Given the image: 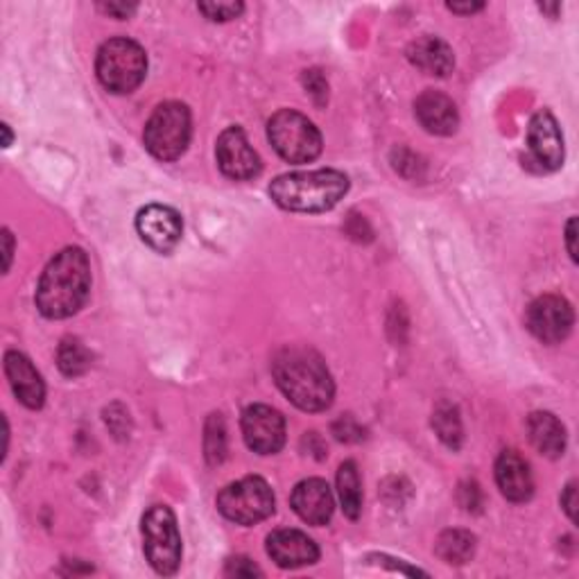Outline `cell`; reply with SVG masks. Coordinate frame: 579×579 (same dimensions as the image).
Returning <instances> with one entry per match:
<instances>
[{
    "label": "cell",
    "mask_w": 579,
    "mask_h": 579,
    "mask_svg": "<svg viewBox=\"0 0 579 579\" xmlns=\"http://www.w3.org/2000/svg\"><path fill=\"white\" fill-rule=\"evenodd\" d=\"M408 60L421 73L434 77H446L455 69V55L451 51V45L432 34H425L410 43Z\"/></svg>",
    "instance_id": "19"
},
{
    "label": "cell",
    "mask_w": 579,
    "mask_h": 579,
    "mask_svg": "<svg viewBox=\"0 0 579 579\" xmlns=\"http://www.w3.org/2000/svg\"><path fill=\"white\" fill-rule=\"evenodd\" d=\"M449 10L455 14H473L485 10V3H449Z\"/></svg>",
    "instance_id": "34"
},
{
    "label": "cell",
    "mask_w": 579,
    "mask_h": 579,
    "mask_svg": "<svg viewBox=\"0 0 579 579\" xmlns=\"http://www.w3.org/2000/svg\"><path fill=\"white\" fill-rule=\"evenodd\" d=\"M304 86L308 88V93L315 98V103L322 107L328 101V84L322 77L319 71H306L304 73Z\"/></svg>",
    "instance_id": "27"
},
{
    "label": "cell",
    "mask_w": 579,
    "mask_h": 579,
    "mask_svg": "<svg viewBox=\"0 0 579 579\" xmlns=\"http://www.w3.org/2000/svg\"><path fill=\"white\" fill-rule=\"evenodd\" d=\"M136 231L145 245L159 254H168L179 245L183 224L175 209L164 204H150L138 211Z\"/></svg>",
    "instance_id": "13"
},
{
    "label": "cell",
    "mask_w": 579,
    "mask_h": 579,
    "mask_svg": "<svg viewBox=\"0 0 579 579\" xmlns=\"http://www.w3.org/2000/svg\"><path fill=\"white\" fill-rule=\"evenodd\" d=\"M243 438L259 455H274L285 444V419L278 410L256 403L243 412Z\"/></svg>",
    "instance_id": "12"
},
{
    "label": "cell",
    "mask_w": 579,
    "mask_h": 579,
    "mask_svg": "<svg viewBox=\"0 0 579 579\" xmlns=\"http://www.w3.org/2000/svg\"><path fill=\"white\" fill-rule=\"evenodd\" d=\"M575 238H577V218H570V220H568V227H566V248H568V254H570L572 261H577Z\"/></svg>",
    "instance_id": "32"
},
{
    "label": "cell",
    "mask_w": 579,
    "mask_h": 579,
    "mask_svg": "<svg viewBox=\"0 0 579 579\" xmlns=\"http://www.w3.org/2000/svg\"><path fill=\"white\" fill-rule=\"evenodd\" d=\"M349 192V179L340 170L287 172L270 183L276 207L293 213H326Z\"/></svg>",
    "instance_id": "3"
},
{
    "label": "cell",
    "mask_w": 579,
    "mask_h": 579,
    "mask_svg": "<svg viewBox=\"0 0 579 579\" xmlns=\"http://www.w3.org/2000/svg\"><path fill=\"white\" fill-rule=\"evenodd\" d=\"M192 136L190 112L181 103H164L145 125V148L159 161H177Z\"/></svg>",
    "instance_id": "6"
},
{
    "label": "cell",
    "mask_w": 579,
    "mask_h": 579,
    "mask_svg": "<svg viewBox=\"0 0 579 579\" xmlns=\"http://www.w3.org/2000/svg\"><path fill=\"white\" fill-rule=\"evenodd\" d=\"M267 555L278 568H304L317 564L319 548L302 529H276L267 537Z\"/></svg>",
    "instance_id": "14"
},
{
    "label": "cell",
    "mask_w": 579,
    "mask_h": 579,
    "mask_svg": "<svg viewBox=\"0 0 579 579\" xmlns=\"http://www.w3.org/2000/svg\"><path fill=\"white\" fill-rule=\"evenodd\" d=\"M229 577H254V575H263L261 568L250 561L248 557H233L227 561V570H224Z\"/></svg>",
    "instance_id": "28"
},
{
    "label": "cell",
    "mask_w": 579,
    "mask_h": 579,
    "mask_svg": "<svg viewBox=\"0 0 579 579\" xmlns=\"http://www.w3.org/2000/svg\"><path fill=\"white\" fill-rule=\"evenodd\" d=\"M432 428L438 432V438L451 449L457 451L464 440V430H462V419L460 410L451 403H440L432 412Z\"/></svg>",
    "instance_id": "23"
},
{
    "label": "cell",
    "mask_w": 579,
    "mask_h": 579,
    "mask_svg": "<svg viewBox=\"0 0 579 579\" xmlns=\"http://www.w3.org/2000/svg\"><path fill=\"white\" fill-rule=\"evenodd\" d=\"M0 129H3V134H6L3 148H10V145H12V131H10V125H0Z\"/></svg>",
    "instance_id": "35"
},
{
    "label": "cell",
    "mask_w": 579,
    "mask_h": 579,
    "mask_svg": "<svg viewBox=\"0 0 579 579\" xmlns=\"http://www.w3.org/2000/svg\"><path fill=\"white\" fill-rule=\"evenodd\" d=\"M6 373H8V380L12 385L17 399L25 408L39 410L43 406L45 385L28 356L19 351H8L6 354Z\"/></svg>",
    "instance_id": "18"
},
{
    "label": "cell",
    "mask_w": 579,
    "mask_h": 579,
    "mask_svg": "<svg viewBox=\"0 0 579 579\" xmlns=\"http://www.w3.org/2000/svg\"><path fill=\"white\" fill-rule=\"evenodd\" d=\"M198 10L211 21H231L243 14V3H200Z\"/></svg>",
    "instance_id": "26"
},
{
    "label": "cell",
    "mask_w": 579,
    "mask_h": 579,
    "mask_svg": "<svg viewBox=\"0 0 579 579\" xmlns=\"http://www.w3.org/2000/svg\"><path fill=\"white\" fill-rule=\"evenodd\" d=\"M278 390L304 412H324L335 397V382L324 358L308 347H285L272 362Z\"/></svg>",
    "instance_id": "1"
},
{
    "label": "cell",
    "mask_w": 579,
    "mask_h": 579,
    "mask_svg": "<svg viewBox=\"0 0 579 579\" xmlns=\"http://www.w3.org/2000/svg\"><path fill=\"white\" fill-rule=\"evenodd\" d=\"M337 496H340L343 509L351 520H358L362 514V485L358 464L354 460L345 462L337 471Z\"/></svg>",
    "instance_id": "21"
},
{
    "label": "cell",
    "mask_w": 579,
    "mask_h": 579,
    "mask_svg": "<svg viewBox=\"0 0 579 579\" xmlns=\"http://www.w3.org/2000/svg\"><path fill=\"white\" fill-rule=\"evenodd\" d=\"M564 136L559 123L550 112H539L527 127V168H537V172H555L564 166Z\"/></svg>",
    "instance_id": "9"
},
{
    "label": "cell",
    "mask_w": 579,
    "mask_h": 579,
    "mask_svg": "<svg viewBox=\"0 0 579 579\" xmlns=\"http://www.w3.org/2000/svg\"><path fill=\"white\" fill-rule=\"evenodd\" d=\"M57 362L64 376L77 378L91 367V354L77 337H64L57 351Z\"/></svg>",
    "instance_id": "24"
},
{
    "label": "cell",
    "mask_w": 579,
    "mask_h": 579,
    "mask_svg": "<svg viewBox=\"0 0 579 579\" xmlns=\"http://www.w3.org/2000/svg\"><path fill=\"white\" fill-rule=\"evenodd\" d=\"M414 114L421 127L434 136H451L460 127L455 103L440 91H423L414 103Z\"/></svg>",
    "instance_id": "16"
},
{
    "label": "cell",
    "mask_w": 579,
    "mask_h": 579,
    "mask_svg": "<svg viewBox=\"0 0 579 579\" xmlns=\"http://www.w3.org/2000/svg\"><path fill=\"white\" fill-rule=\"evenodd\" d=\"M215 157L222 175L235 181L254 179L263 168L259 152L252 148L245 131L240 127H229L220 134L215 145Z\"/></svg>",
    "instance_id": "11"
},
{
    "label": "cell",
    "mask_w": 579,
    "mask_h": 579,
    "mask_svg": "<svg viewBox=\"0 0 579 579\" xmlns=\"http://www.w3.org/2000/svg\"><path fill=\"white\" fill-rule=\"evenodd\" d=\"M496 482L501 494L512 503H527L535 494L533 471L516 451H503L496 460Z\"/></svg>",
    "instance_id": "17"
},
{
    "label": "cell",
    "mask_w": 579,
    "mask_h": 579,
    "mask_svg": "<svg viewBox=\"0 0 579 579\" xmlns=\"http://www.w3.org/2000/svg\"><path fill=\"white\" fill-rule=\"evenodd\" d=\"M3 254H6V272L10 270V265H12V254H14V238H12V233H10V229H6L3 231Z\"/></svg>",
    "instance_id": "33"
},
{
    "label": "cell",
    "mask_w": 579,
    "mask_h": 579,
    "mask_svg": "<svg viewBox=\"0 0 579 579\" xmlns=\"http://www.w3.org/2000/svg\"><path fill=\"white\" fill-rule=\"evenodd\" d=\"M143 550L159 575H175L181 564V535L170 507L155 505L143 516Z\"/></svg>",
    "instance_id": "7"
},
{
    "label": "cell",
    "mask_w": 579,
    "mask_h": 579,
    "mask_svg": "<svg viewBox=\"0 0 579 579\" xmlns=\"http://www.w3.org/2000/svg\"><path fill=\"white\" fill-rule=\"evenodd\" d=\"M95 73H98V80L107 91L127 95L143 84L145 73H148V57L136 41L112 39L103 43L98 51Z\"/></svg>",
    "instance_id": "4"
},
{
    "label": "cell",
    "mask_w": 579,
    "mask_h": 579,
    "mask_svg": "<svg viewBox=\"0 0 579 579\" xmlns=\"http://www.w3.org/2000/svg\"><path fill=\"white\" fill-rule=\"evenodd\" d=\"M218 509L235 525H256L274 514V494L263 477L248 475L220 492Z\"/></svg>",
    "instance_id": "8"
},
{
    "label": "cell",
    "mask_w": 579,
    "mask_h": 579,
    "mask_svg": "<svg viewBox=\"0 0 579 579\" xmlns=\"http://www.w3.org/2000/svg\"><path fill=\"white\" fill-rule=\"evenodd\" d=\"M539 8H541V12H548L552 17H557V12L561 10V6H539Z\"/></svg>",
    "instance_id": "36"
},
{
    "label": "cell",
    "mask_w": 579,
    "mask_h": 579,
    "mask_svg": "<svg viewBox=\"0 0 579 579\" xmlns=\"http://www.w3.org/2000/svg\"><path fill=\"white\" fill-rule=\"evenodd\" d=\"M577 485H575V482H570V485L566 487V492H564V496H561V507L566 509V514H568V518L575 523L577 520V489H575Z\"/></svg>",
    "instance_id": "31"
},
{
    "label": "cell",
    "mask_w": 579,
    "mask_h": 579,
    "mask_svg": "<svg viewBox=\"0 0 579 579\" xmlns=\"http://www.w3.org/2000/svg\"><path fill=\"white\" fill-rule=\"evenodd\" d=\"M204 451L211 466H218L227 457V425L222 414H211L207 421V434H204Z\"/></svg>",
    "instance_id": "25"
},
{
    "label": "cell",
    "mask_w": 579,
    "mask_h": 579,
    "mask_svg": "<svg viewBox=\"0 0 579 579\" xmlns=\"http://www.w3.org/2000/svg\"><path fill=\"white\" fill-rule=\"evenodd\" d=\"M527 434L533 446L550 457L557 460L566 451V428L552 412H533L527 417Z\"/></svg>",
    "instance_id": "20"
},
{
    "label": "cell",
    "mask_w": 579,
    "mask_h": 579,
    "mask_svg": "<svg viewBox=\"0 0 579 579\" xmlns=\"http://www.w3.org/2000/svg\"><path fill=\"white\" fill-rule=\"evenodd\" d=\"M105 14H109V17H116V19H129L136 10H138V6H134V3H101L98 6Z\"/></svg>",
    "instance_id": "30"
},
{
    "label": "cell",
    "mask_w": 579,
    "mask_h": 579,
    "mask_svg": "<svg viewBox=\"0 0 579 579\" xmlns=\"http://www.w3.org/2000/svg\"><path fill=\"white\" fill-rule=\"evenodd\" d=\"M267 138L287 164H310L322 155L319 129L299 112L281 109L267 123Z\"/></svg>",
    "instance_id": "5"
},
{
    "label": "cell",
    "mask_w": 579,
    "mask_h": 579,
    "mask_svg": "<svg viewBox=\"0 0 579 579\" xmlns=\"http://www.w3.org/2000/svg\"><path fill=\"white\" fill-rule=\"evenodd\" d=\"M290 505H293V509L302 520L315 527L326 525L333 518V509H335L333 492L328 487V482L322 477L302 480L293 489V496H290Z\"/></svg>",
    "instance_id": "15"
},
{
    "label": "cell",
    "mask_w": 579,
    "mask_h": 579,
    "mask_svg": "<svg viewBox=\"0 0 579 579\" xmlns=\"http://www.w3.org/2000/svg\"><path fill=\"white\" fill-rule=\"evenodd\" d=\"M335 434H337V440H343V442H360L362 440V430L351 417H345V419L335 423Z\"/></svg>",
    "instance_id": "29"
},
{
    "label": "cell",
    "mask_w": 579,
    "mask_h": 579,
    "mask_svg": "<svg viewBox=\"0 0 579 579\" xmlns=\"http://www.w3.org/2000/svg\"><path fill=\"white\" fill-rule=\"evenodd\" d=\"M572 324H575L572 306L557 295L537 297L527 306L525 313V326L544 345L564 343L572 330Z\"/></svg>",
    "instance_id": "10"
},
{
    "label": "cell",
    "mask_w": 579,
    "mask_h": 579,
    "mask_svg": "<svg viewBox=\"0 0 579 579\" xmlns=\"http://www.w3.org/2000/svg\"><path fill=\"white\" fill-rule=\"evenodd\" d=\"M434 550H438L442 561L451 566H462L473 559L475 537L471 533H464V529H446V533H442V537L438 539Z\"/></svg>",
    "instance_id": "22"
},
{
    "label": "cell",
    "mask_w": 579,
    "mask_h": 579,
    "mask_svg": "<svg viewBox=\"0 0 579 579\" xmlns=\"http://www.w3.org/2000/svg\"><path fill=\"white\" fill-rule=\"evenodd\" d=\"M91 293V263L84 250L66 248L43 270L36 285V308L48 319H66L82 310Z\"/></svg>",
    "instance_id": "2"
}]
</instances>
